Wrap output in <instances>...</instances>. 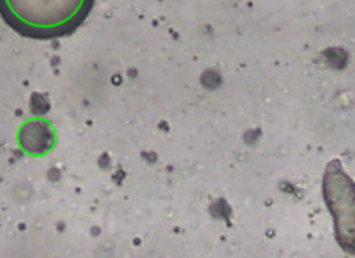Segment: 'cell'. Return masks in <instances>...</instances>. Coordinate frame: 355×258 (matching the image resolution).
Wrapping results in <instances>:
<instances>
[{"instance_id":"cell-1","label":"cell","mask_w":355,"mask_h":258,"mask_svg":"<svg viewBox=\"0 0 355 258\" xmlns=\"http://www.w3.org/2000/svg\"><path fill=\"white\" fill-rule=\"evenodd\" d=\"M95 0H0V17L21 36L51 40L73 34Z\"/></svg>"},{"instance_id":"cell-2","label":"cell","mask_w":355,"mask_h":258,"mask_svg":"<svg viewBox=\"0 0 355 258\" xmlns=\"http://www.w3.org/2000/svg\"><path fill=\"white\" fill-rule=\"evenodd\" d=\"M323 197L335 217L340 246L355 253V183L338 163H331L324 173Z\"/></svg>"},{"instance_id":"cell-3","label":"cell","mask_w":355,"mask_h":258,"mask_svg":"<svg viewBox=\"0 0 355 258\" xmlns=\"http://www.w3.org/2000/svg\"><path fill=\"white\" fill-rule=\"evenodd\" d=\"M54 128L42 119L28 120L18 132V145L21 150L33 156L48 154L54 147Z\"/></svg>"}]
</instances>
